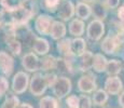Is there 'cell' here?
Masks as SVG:
<instances>
[{"label": "cell", "mask_w": 124, "mask_h": 108, "mask_svg": "<svg viewBox=\"0 0 124 108\" xmlns=\"http://www.w3.org/2000/svg\"><path fill=\"white\" fill-rule=\"evenodd\" d=\"M47 88L46 81H45L44 76H42L41 74H36V75L31 78L30 81V92L31 94H34L35 96H40L45 92Z\"/></svg>", "instance_id": "obj_1"}, {"label": "cell", "mask_w": 124, "mask_h": 108, "mask_svg": "<svg viewBox=\"0 0 124 108\" xmlns=\"http://www.w3.org/2000/svg\"><path fill=\"white\" fill-rule=\"evenodd\" d=\"M28 82H29V76L24 71H18L13 78L12 89L16 94H22L27 90Z\"/></svg>", "instance_id": "obj_2"}, {"label": "cell", "mask_w": 124, "mask_h": 108, "mask_svg": "<svg viewBox=\"0 0 124 108\" xmlns=\"http://www.w3.org/2000/svg\"><path fill=\"white\" fill-rule=\"evenodd\" d=\"M105 33V25L102 23V21L99 20H94L92 21L87 26V37L93 41H97L102 37Z\"/></svg>", "instance_id": "obj_3"}, {"label": "cell", "mask_w": 124, "mask_h": 108, "mask_svg": "<svg viewBox=\"0 0 124 108\" xmlns=\"http://www.w3.org/2000/svg\"><path fill=\"white\" fill-rule=\"evenodd\" d=\"M71 91V81L66 77H59L53 86V93L57 97L63 98Z\"/></svg>", "instance_id": "obj_4"}, {"label": "cell", "mask_w": 124, "mask_h": 108, "mask_svg": "<svg viewBox=\"0 0 124 108\" xmlns=\"http://www.w3.org/2000/svg\"><path fill=\"white\" fill-rule=\"evenodd\" d=\"M52 25H53L52 17L46 15V14L39 15L36 18V22H35V28L40 35H47V33H50Z\"/></svg>", "instance_id": "obj_5"}, {"label": "cell", "mask_w": 124, "mask_h": 108, "mask_svg": "<svg viewBox=\"0 0 124 108\" xmlns=\"http://www.w3.org/2000/svg\"><path fill=\"white\" fill-rule=\"evenodd\" d=\"M78 88L83 93H91L96 89V82H95V77L92 75L82 76L78 81Z\"/></svg>", "instance_id": "obj_6"}, {"label": "cell", "mask_w": 124, "mask_h": 108, "mask_svg": "<svg viewBox=\"0 0 124 108\" xmlns=\"http://www.w3.org/2000/svg\"><path fill=\"white\" fill-rule=\"evenodd\" d=\"M14 68V61L7 52H0V71L6 76H11Z\"/></svg>", "instance_id": "obj_7"}, {"label": "cell", "mask_w": 124, "mask_h": 108, "mask_svg": "<svg viewBox=\"0 0 124 108\" xmlns=\"http://www.w3.org/2000/svg\"><path fill=\"white\" fill-rule=\"evenodd\" d=\"M122 88H123L122 81L116 76L109 77V78H107L106 82H105V90H106L107 93H109L111 95H116L118 93H120Z\"/></svg>", "instance_id": "obj_8"}, {"label": "cell", "mask_w": 124, "mask_h": 108, "mask_svg": "<svg viewBox=\"0 0 124 108\" xmlns=\"http://www.w3.org/2000/svg\"><path fill=\"white\" fill-rule=\"evenodd\" d=\"M23 67L27 71H36L40 69V61L34 53H27L22 59Z\"/></svg>", "instance_id": "obj_9"}, {"label": "cell", "mask_w": 124, "mask_h": 108, "mask_svg": "<svg viewBox=\"0 0 124 108\" xmlns=\"http://www.w3.org/2000/svg\"><path fill=\"white\" fill-rule=\"evenodd\" d=\"M73 13H75V7L71 1H65L59 6L58 9V16L63 21H68L72 17Z\"/></svg>", "instance_id": "obj_10"}, {"label": "cell", "mask_w": 124, "mask_h": 108, "mask_svg": "<svg viewBox=\"0 0 124 108\" xmlns=\"http://www.w3.org/2000/svg\"><path fill=\"white\" fill-rule=\"evenodd\" d=\"M118 37L116 36H107L101 43V50L107 54H113L118 49Z\"/></svg>", "instance_id": "obj_11"}, {"label": "cell", "mask_w": 124, "mask_h": 108, "mask_svg": "<svg viewBox=\"0 0 124 108\" xmlns=\"http://www.w3.org/2000/svg\"><path fill=\"white\" fill-rule=\"evenodd\" d=\"M65 35H66L65 24L59 21L53 22V25H52V27H51V32H50V36H51L54 40H58V39H62Z\"/></svg>", "instance_id": "obj_12"}, {"label": "cell", "mask_w": 124, "mask_h": 108, "mask_svg": "<svg viewBox=\"0 0 124 108\" xmlns=\"http://www.w3.org/2000/svg\"><path fill=\"white\" fill-rule=\"evenodd\" d=\"M32 49L37 54L45 55L50 50V44L43 38H36L32 44Z\"/></svg>", "instance_id": "obj_13"}, {"label": "cell", "mask_w": 124, "mask_h": 108, "mask_svg": "<svg viewBox=\"0 0 124 108\" xmlns=\"http://www.w3.org/2000/svg\"><path fill=\"white\" fill-rule=\"evenodd\" d=\"M85 48H86V43L82 38H76L71 40V52L73 55H77V56L83 55L85 53Z\"/></svg>", "instance_id": "obj_14"}, {"label": "cell", "mask_w": 124, "mask_h": 108, "mask_svg": "<svg viewBox=\"0 0 124 108\" xmlns=\"http://www.w3.org/2000/svg\"><path fill=\"white\" fill-rule=\"evenodd\" d=\"M69 33H70V35L75 36V37H79V36L83 35V33H84V23L82 21L78 20V18H75L69 24Z\"/></svg>", "instance_id": "obj_15"}, {"label": "cell", "mask_w": 124, "mask_h": 108, "mask_svg": "<svg viewBox=\"0 0 124 108\" xmlns=\"http://www.w3.org/2000/svg\"><path fill=\"white\" fill-rule=\"evenodd\" d=\"M107 62L106 57L104 56L102 54H95L94 55V62H93V68H94L95 71L97 73H102V71H106L107 68Z\"/></svg>", "instance_id": "obj_16"}, {"label": "cell", "mask_w": 124, "mask_h": 108, "mask_svg": "<svg viewBox=\"0 0 124 108\" xmlns=\"http://www.w3.org/2000/svg\"><path fill=\"white\" fill-rule=\"evenodd\" d=\"M56 66H57V58H55L52 55H47L44 58H42V61L40 62V69H42L44 71L56 69Z\"/></svg>", "instance_id": "obj_17"}, {"label": "cell", "mask_w": 124, "mask_h": 108, "mask_svg": "<svg viewBox=\"0 0 124 108\" xmlns=\"http://www.w3.org/2000/svg\"><path fill=\"white\" fill-rule=\"evenodd\" d=\"M93 62H94L93 53L90 51H85L84 54L81 55V61H80L81 70H89L91 67H93Z\"/></svg>", "instance_id": "obj_18"}, {"label": "cell", "mask_w": 124, "mask_h": 108, "mask_svg": "<svg viewBox=\"0 0 124 108\" xmlns=\"http://www.w3.org/2000/svg\"><path fill=\"white\" fill-rule=\"evenodd\" d=\"M121 70H122V64H121L120 61H118V59H111V61L108 62L106 73L110 77H114L116 75H118L119 73H121Z\"/></svg>", "instance_id": "obj_19"}, {"label": "cell", "mask_w": 124, "mask_h": 108, "mask_svg": "<svg viewBox=\"0 0 124 108\" xmlns=\"http://www.w3.org/2000/svg\"><path fill=\"white\" fill-rule=\"evenodd\" d=\"M0 3L7 12H14L23 6L24 1L22 0H0Z\"/></svg>", "instance_id": "obj_20"}, {"label": "cell", "mask_w": 124, "mask_h": 108, "mask_svg": "<svg viewBox=\"0 0 124 108\" xmlns=\"http://www.w3.org/2000/svg\"><path fill=\"white\" fill-rule=\"evenodd\" d=\"M76 13H77L78 17H80L81 20H87L92 13V10H91L90 6L83 3V2H79L76 8Z\"/></svg>", "instance_id": "obj_21"}, {"label": "cell", "mask_w": 124, "mask_h": 108, "mask_svg": "<svg viewBox=\"0 0 124 108\" xmlns=\"http://www.w3.org/2000/svg\"><path fill=\"white\" fill-rule=\"evenodd\" d=\"M93 14L94 16L96 17V20H104L106 18L107 16V10H106V7L102 2H95L94 7H93Z\"/></svg>", "instance_id": "obj_22"}, {"label": "cell", "mask_w": 124, "mask_h": 108, "mask_svg": "<svg viewBox=\"0 0 124 108\" xmlns=\"http://www.w3.org/2000/svg\"><path fill=\"white\" fill-rule=\"evenodd\" d=\"M57 50L59 53H62L65 56H69L72 54L71 52V40L70 39H63L57 43Z\"/></svg>", "instance_id": "obj_23"}, {"label": "cell", "mask_w": 124, "mask_h": 108, "mask_svg": "<svg viewBox=\"0 0 124 108\" xmlns=\"http://www.w3.org/2000/svg\"><path fill=\"white\" fill-rule=\"evenodd\" d=\"M20 107V100L14 94H8L4 100L3 104L1 105V108H18Z\"/></svg>", "instance_id": "obj_24"}, {"label": "cell", "mask_w": 124, "mask_h": 108, "mask_svg": "<svg viewBox=\"0 0 124 108\" xmlns=\"http://www.w3.org/2000/svg\"><path fill=\"white\" fill-rule=\"evenodd\" d=\"M39 108H59L56 98L52 96H44L40 100Z\"/></svg>", "instance_id": "obj_25"}, {"label": "cell", "mask_w": 124, "mask_h": 108, "mask_svg": "<svg viewBox=\"0 0 124 108\" xmlns=\"http://www.w3.org/2000/svg\"><path fill=\"white\" fill-rule=\"evenodd\" d=\"M108 100V93L105 90H98L95 92L94 96H93V102H94L95 105L97 106H101Z\"/></svg>", "instance_id": "obj_26"}, {"label": "cell", "mask_w": 124, "mask_h": 108, "mask_svg": "<svg viewBox=\"0 0 124 108\" xmlns=\"http://www.w3.org/2000/svg\"><path fill=\"white\" fill-rule=\"evenodd\" d=\"M56 69L59 70L61 73H68L70 71L71 66L70 63L67 61V59H64V58H57V66Z\"/></svg>", "instance_id": "obj_27"}, {"label": "cell", "mask_w": 124, "mask_h": 108, "mask_svg": "<svg viewBox=\"0 0 124 108\" xmlns=\"http://www.w3.org/2000/svg\"><path fill=\"white\" fill-rule=\"evenodd\" d=\"M66 104L69 108H80V97L77 95H70L66 98Z\"/></svg>", "instance_id": "obj_28"}, {"label": "cell", "mask_w": 124, "mask_h": 108, "mask_svg": "<svg viewBox=\"0 0 124 108\" xmlns=\"http://www.w3.org/2000/svg\"><path fill=\"white\" fill-rule=\"evenodd\" d=\"M44 78H45V81H46V84L47 86H52L53 88L54 84L56 83V81H57V76L55 75V74H53V73H50V74H46V75L44 76Z\"/></svg>", "instance_id": "obj_29"}, {"label": "cell", "mask_w": 124, "mask_h": 108, "mask_svg": "<svg viewBox=\"0 0 124 108\" xmlns=\"http://www.w3.org/2000/svg\"><path fill=\"white\" fill-rule=\"evenodd\" d=\"M8 89H9V82L7 80V78L0 76V96H2L8 91Z\"/></svg>", "instance_id": "obj_30"}, {"label": "cell", "mask_w": 124, "mask_h": 108, "mask_svg": "<svg viewBox=\"0 0 124 108\" xmlns=\"http://www.w3.org/2000/svg\"><path fill=\"white\" fill-rule=\"evenodd\" d=\"M80 108H92V103L89 96L86 95L80 96Z\"/></svg>", "instance_id": "obj_31"}, {"label": "cell", "mask_w": 124, "mask_h": 108, "mask_svg": "<svg viewBox=\"0 0 124 108\" xmlns=\"http://www.w3.org/2000/svg\"><path fill=\"white\" fill-rule=\"evenodd\" d=\"M59 2L61 0H44V3H45V7L49 11H54L55 9L58 7Z\"/></svg>", "instance_id": "obj_32"}, {"label": "cell", "mask_w": 124, "mask_h": 108, "mask_svg": "<svg viewBox=\"0 0 124 108\" xmlns=\"http://www.w3.org/2000/svg\"><path fill=\"white\" fill-rule=\"evenodd\" d=\"M119 2L120 0H106V4L108 8H111V9H114L119 6Z\"/></svg>", "instance_id": "obj_33"}, {"label": "cell", "mask_w": 124, "mask_h": 108, "mask_svg": "<svg viewBox=\"0 0 124 108\" xmlns=\"http://www.w3.org/2000/svg\"><path fill=\"white\" fill-rule=\"evenodd\" d=\"M118 17L121 22H124V6L120 7V9L118 10Z\"/></svg>", "instance_id": "obj_34"}, {"label": "cell", "mask_w": 124, "mask_h": 108, "mask_svg": "<svg viewBox=\"0 0 124 108\" xmlns=\"http://www.w3.org/2000/svg\"><path fill=\"white\" fill-rule=\"evenodd\" d=\"M119 104H120V106L122 108H124V92L119 97Z\"/></svg>", "instance_id": "obj_35"}, {"label": "cell", "mask_w": 124, "mask_h": 108, "mask_svg": "<svg viewBox=\"0 0 124 108\" xmlns=\"http://www.w3.org/2000/svg\"><path fill=\"white\" fill-rule=\"evenodd\" d=\"M18 108H34V107H32L31 105H29V104H26V103H24V104H21Z\"/></svg>", "instance_id": "obj_36"}, {"label": "cell", "mask_w": 124, "mask_h": 108, "mask_svg": "<svg viewBox=\"0 0 124 108\" xmlns=\"http://www.w3.org/2000/svg\"><path fill=\"white\" fill-rule=\"evenodd\" d=\"M84 1H86V2H93V1H95V0H84Z\"/></svg>", "instance_id": "obj_37"}]
</instances>
